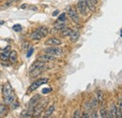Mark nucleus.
I'll return each instance as SVG.
<instances>
[{
    "label": "nucleus",
    "instance_id": "nucleus-5",
    "mask_svg": "<svg viewBox=\"0 0 122 118\" xmlns=\"http://www.w3.org/2000/svg\"><path fill=\"white\" fill-rule=\"evenodd\" d=\"M68 14H69L70 18L71 19L72 22H74L77 25L80 24V17H79V15H78V13L76 12V10H75L73 8H70V9L68 10Z\"/></svg>",
    "mask_w": 122,
    "mask_h": 118
},
{
    "label": "nucleus",
    "instance_id": "nucleus-19",
    "mask_svg": "<svg viewBox=\"0 0 122 118\" xmlns=\"http://www.w3.org/2000/svg\"><path fill=\"white\" fill-rule=\"evenodd\" d=\"M8 113V109L5 105H0V117L6 116Z\"/></svg>",
    "mask_w": 122,
    "mask_h": 118
},
{
    "label": "nucleus",
    "instance_id": "nucleus-30",
    "mask_svg": "<svg viewBox=\"0 0 122 118\" xmlns=\"http://www.w3.org/2000/svg\"><path fill=\"white\" fill-rule=\"evenodd\" d=\"M73 117L74 118H80L81 117V111H80V110L75 111V113H74V114H73Z\"/></svg>",
    "mask_w": 122,
    "mask_h": 118
},
{
    "label": "nucleus",
    "instance_id": "nucleus-13",
    "mask_svg": "<svg viewBox=\"0 0 122 118\" xmlns=\"http://www.w3.org/2000/svg\"><path fill=\"white\" fill-rule=\"evenodd\" d=\"M86 3L87 5V8L90 10H95V7L97 5V0H86Z\"/></svg>",
    "mask_w": 122,
    "mask_h": 118
},
{
    "label": "nucleus",
    "instance_id": "nucleus-28",
    "mask_svg": "<svg viewBox=\"0 0 122 118\" xmlns=\"http://www.w3.org/2000/svg\"><path fill=\"white\" fill-rule=\"evenodd\" d=\"M12 29L16 31V32H20V30L22 29V26H21V25H14L13 26H12Z\"/></svg>",
    "mask_w": 122,
    "mask_h": 118
},
{
    "label": "nucleus",
    "instance_id": "nucleus-12",
    "mask_svg": "<svg viewBox=\"0 0 122 118\" xmlns=\"http://www.w3.org/2000/svg\"><path fill=\"white\" fill-rule=\"evenodd\" d=\"M15 95L12 93L11 95H10V96H8V97H5L4 98V102L6 104H8V105H10V104L12 103V102H14L15 101Z\"/></svg>",
    "mask_w": 122,
    "mask_h": 118
},
{
    "label": "nucleus",
    "instance_id": "nucleus-11",
    "mask_svg": "<svg viewBox=\"0 0 122 118\" xmlns=\"http://www.w3.org/2000/svg\"><path fill=\"white\" fill-rule=\"evenodd\" d=\"M107 116L111 118L117 117V105L116 104H112L109 110V113H107Z\"/></svg>",
    "mask_w": 122,
    "mask_h": 118
},
{
    "label": "nucleus",
    "instance_id": "nucleus-36",
    "mask_svg": "<svg viewBox=\"0 0 122 118\" xmlns=\"http://www.w3.org/2000/svg\"><path fill=\"white\" fill-rule=\"evenodd\" d=\"M26 46H29V43H28V42H25V43H24V44H23V47H24V49H28Z\"/></svg>",
    "mask_w": 122,
    "mask_h": 118
},
{
    "label": "nucleus",
    "instance_id": "nucleus-14",
    "mask_svg": "<svg viewBox=\"0 0 122 118\" xmlns=\"http://www.w3.org/2000/svg\"><path fill=\"white\" fill-rule=\"evenodd\" d=\"M37 31L41 35L42 38L46 37V36L48 35V33H49V30H48V28L45 27V26H41V27H39V28L37 29Z\"/></svg>",
    "mask_w": 122,
    "mask_h": 118
},
{
    "label": "nucleus",
    "instance_id": "nucleus-17",
    "mask_svg": "<svg viewBox=\"0 0 122 118\" xmlns=\"http://www.w3.org/2000/svg\"><path fill=\"white\" fill-rule=\"evenodd\" d=\"M9 58L10 60V62L11 63H15L16 61H17V58H18V55H17V52L16 51H11L10 53V56H9Z\"/></svg>",
    "mask_w": 122,
    "mask_h": 118
},
{
    "label": "nucleus",
    "instance_id": "nucleus-23",
    "mask_svg": "<svg viewBox=\"0 0 122 118\" xmlns=\"http://www.w3.org/2000/svg\"><path fill=\"white\" fill-rule=\"evenodd\" d=\"M97 99H98L99 103H102V101H103V94L100 90L97 92Z\"/></svg>",
    "mask_w": 122,
    "mask_h": 118
},
{
    "label": "nucleus",
    "instance_id": "nucleus-9",
    "mask_svg": "<svg viewBox=\"0 0 122 118\" xmlns=\"http://www.w3.org/2000/svg\"><path fill=\"white\" fill-rule=\"evenodd\" d=\"M61 44V40L56 39V38H50L45 41V45H49V46H57V45Z\"/></svg>",
    "mask_w": 122,
    "mask_h": 118
},
{
    "label": "nucleus",
    "instance_id": "nucleus-6",
    "mask_svg": "<svg viewBox=\"0 0 122 118\" xmlns=\"http://www.w3.org/2000/svg\"><path fill=\"white\" fill-rule=\"evenodd\" d=\"M77 8L82 15L87 14V5L86 3V0H79L77 3Z\"/></svg>",
    "mask_w": 122,
    "mask_h": 118
},
{
    "label": "nucleus",
    "instance_id": "nucleus-20",
    "mask_svg": "<svg viewBox=\"0 0 122 118\" xmlns=\"http://www.w3.org/2000/svg\"><path fill=\"white\" fill-rule=\"evenodd\" d=\"M71 31L72 30L71 29V28H69V27H65V28H63V29L61 30V35L63 36V37H68V36H70V34L71 33Z\"/></svg>",
    "mask_w": 122,
    "mask_h": 118
},
{
    "label": "nucleus",
    "instance_id": "nucleus-8",
    "mask_svg": "<svg viewBox=\"0 0 122 118\" xmlns=\"http://www.w3.org/2000/svg\"><path fill=\"white\" fill-rule=\"evenodd\" d=\"M12 93H13V91H12L11 85H10L9 83L5 84L4 86H3V96H4V98H5V97H8V96H10V95H11Z\"/></svg>",
    "mask_w": 122,
    "mask_h": 118
},
{
    "label": "nucleus",
    "instance_id": "nucleus-1",
    "mask_svg": "<svg viewBox=\"0 0 122 118\" xmlns=\"http://www.w3.org/2000/svg\"><path fill=\"white\" fill-rule=\"evenodd\" d=\"M48 98H41L40 101L36 104V106L33 108V111H32V115L35 116V117H38L40 116V114L45 110L46 106L48 105Z\"/></svg>",
    "mask_w": 122,
    "mask_h": 118
},
{
    "label": "nucleus",
    "instance_id": "nucleus-21",
    "mask_svg": "<svg viewBox=\"0 0 122 118\" xmlns=\"http://www.w3.org/2000/svg\"><path fill=\"white\" fill-rule=\"evenodd\" d=\"M9 56H10V53L8 51H5V52L0 54V59L2 61H7L9 59Z\"/></svg>",
    "mask_w": 122,
    "mask_h": 118
},
{
    "label": "nucleus",
    "instance_id": "nucleus-7",
    "mask_svg": "<svg viewBox=\"0 0 122 118\" xmlns=\"http://www.w3.org/2000/svg\"><path fill=\"white\" fill-rule=\"evenodd\" d=\"M40 99H41V95H39V94H37V95H35L34 97L31 98V99L29 100V102H28L29 111H31V112L33 111V108L36 106V104L40 101Z\"/></svg>",
    "mask_w": 122,
    "mask_h": 118
},
{
    "label": "nucleus",
    "instance_id": "nucleus-38",
    "mask_svg": "<svg viewBox=\"0 0 122 118\" xmlns=\"http://www.w3.org/2000/svg\"><path fill=\"white\" fill-rule=\"evenodd\" d=\"M4 24V21H0V25H2Z\"/></svg>",
    "mask_w": 122,
    "mask_h": 118
},
{
    "label": "nucleus",
    "instance_id": "nucleus-27",
    "mask_svg": "<svg viewBox=\"0 0 122 118\" xmlns=\"http://www.w3.org/2000/svg\"><path fill=\"white\" fill-rule=\"evenodd\" d=\"M84 108L85 110H90L91 109V104H90V101H86L85 104H84Z\"/></svg>",
    "mask_w": 122,
    "mask_h": 118
},
{
    "label": "nucleus",
    "instance_id": "nucleus-18",
    "mask_svg": "<svg viewBox=\"0 0 122 118\" xmlns=\"http://www.w3.org/2000/svg\"><path fill=\"white\" fill-rule=\"evenodd\" d=\"M31 39H34V40H40V39H42V37H41V35L37 30H35V31L32 32V34H31Z\"/></svg>",
    "mask_w": 122,
    "mask_h": 118
},
{
    "label": "nucleus",
    "instance_id": "nucleus-3",
    "mask_svg": "<svg viewBox=\"0 0 122 118\" xmlns=\"http://www.w3.org/2000/svg\"><path fill=\"white\" fill-rule=\"evenodd\" d=\"M47 82H48V79H47V78H41V79L36 80V81L31 84L30 86H29V88H28V92H33V91L37 90V89L39 88L41 85H42V84H46Z\"/></svg>",
    "mask_w": 122,
    "mask_h": 118
},
{
    "label": "nucleus",
    "instance_id": "nucleus-2",
    "mask_svg": "<svg viewBox=\"0 0 122 118\" xmlns=\"http://www.w3.org/2000/svg\"><path fill=\"white\" fill-rule=\"evenodd\" d=\"M43 67H44V62H42V61L38 60L37 62L33 63V64L31 65L30 69H29L30 75L31 76H37V75L41 74V71H42Z\"/></svg>",
    "mask_w": 122,
    "mask_h": 118
},
{
    "label": "nucleus",
    "instance_id": "nucleus-31",
    "mask_svg": "<svg viewBox=\"0 0 122 118\" xmlns=\"http://www.w3.org/2000/svg\"><path fill=\"white\" fill-rule=\"evenodd\" d=\"M58 21L65 22V21H66V14H65V13H62V14H60V16L58 17Z\"/></svg>",
    "mask_w": 122,
    "mask_h": 118
},
{
    "label": "nucleus",
    "instance_id": "nucleus-4",
    "mask_svg": "<svg viewBox=\"0 0 122 118\" xmlns=\"http://www.w3.org/2000/svg\"><path fill=\"white\" fill-rule=\"evenodd\" d=\"M44 52H45L47 54H50V55H53V56H60L61 54H63L62 50L60 48H57V47H49L47 49H44Z\"/></svg>",
    "mask_w": 122,
    "mask_h": 118
},
{
    "label": "nucleus",
    "instance_id": "nucleus-25",
    "mask_svg": "<svg viewBox=\"0 0 122 118\" xmlns=\"http://www.w3.org/2000/svg\"><path fill=\"white\" fill-rule=\"evenodd\" d=\"M100 113H101V117L102 118H105L107 117V112H106V109L105 107H101V110H100Z\"/></svg>",
    "mask_w": 122,
    "mask_h": 118
},
{
    "label": "nucleus",
    "instance_id": "nucleus-35",
    "mask_svg": "<svg viewBox=\"0 0 122 118\" xmlns=\"http://www.w3.org/2000/svg\"><path fill=\"white\" fill-rule=\"evenodd\" d=\"M81 117H83V118H88V117H90V115H89L88 113H84V115H81Z\"/></svg>",
    "mask_w": 122,
    "mask_h": 118
},
{
    "label": "nucleus",
    "instance_id": "nucleus-37",
    "mask_svg": "<svg viewBox=\"0 0 122 118\" xmlns=\"http://www.w3.org/2000/svg\"><path fill=\"white\" fill-rule=\"evenodd\" d=\"M26 7H27V5H23L21 8H22V9H25V8H26Z\"/></svg>",
    "mask_w": 122,
    "mask_h": 118
},
{
    "label": "nucleus",
    "instance_id": "nucleus-26",
    "mask_svg": "<svg viewBox=\"0 0 122 118\" xmlns=\"http://www.w3.org/2000/svg\"><path fill=\"white\" fill-rule=\"evenodd\" d=\"M90 104H91V108H96L97 105H98V99L97 98H93L90 101Z\"/></svg>",
    "mask_w": 122,
    "mask_h": 118
},
{
    "label": "nucleus",
    "instance_id": "nucleus-15",
    "mask_svg": "<svg viewBox=\"0 0 122 118\" xmlns=\"http://www.w3.org/2000/svg\"><path fill=\"white\" fill-rule=\"evenodd\" d=\"M79 32L78 31H71V33L70 34V40L71 41V42H75L77 39H78V38H79Z\"/></svg>",
    "mask_w": 122,
    "mask_h": 118
},
{
    "label": "nucleus",
    "instance_id": "nucleus-22",
    "mask_svg": "<svg viewBox=\"0 0 122 118\" xmlns=\"http://www.w3.org/2000/svg\"><path fill=\"white\" fill-rule=\"evenodd\" d=\"M54 110H55V105L50 106V107L47 109V111L45 112V113H44V117H49V116H50V115L53 113Z\"/></svg>",
    "mask_w": 122,
    "mask_h": 118
},
{
    "label": "nucleus",
    "instance_id": "nucleus-34",
    "mask_svg": "<svg viewBox=\"0 0 122 118\" xmlns=\"http://www.w3.org/2000/svg\"><path fill=\"white\" fill-rule=\"evenodd\" d=\"M59 14V10H55L54 12H53V16H56V15Z\"/></svg>",
    "mask_w": 122,
    "mask_h": 118
},
{
    "label": "nucleus",
    "instance_id": "nucleus-10",
    "mask_svg": "<svg viewBox=\"0 0 122 118\" xmlns=\"http://www.w3.org/2000/svg\"><path fill=\"white\" fill-rule=\"evenodd\" d=\"M56 59L55 56H53V55H50V54H42V55H40L39 57H38V60H40V61H42V62H51V61H54Z\"/></svg>",
    "mask_w": 122,
    "mask_h": 118
},
{
    "label": "nucleus",
    "instance_id": "nucleus-16",
    "mask_svg": "<svg viewBox=\"0 0 122 118\" xmlns=\"http://www.w3.org/2000/svg\"><path fill=\"white\" fill-rule=\"evenodd\" d=\"M65 27H66V25H65L64 23L56 25L54 26V28L52 29V32H51V33H56V31H61V30L63 29V28H65Z\"/></svg>",
    "mask_w": 122,
    "mask_h": 118
},
{
    "label": "nucleus",
    "instance_id": "nucleus-29",
    "mask_svg": "<svg viewBox=\"0 0 122 118\" xmlns=\"http://www.w3.org/2000/svg\"><path fill=\"white\" fill-rule=\"evenodd\" d=\"M51 91H52V88L45 87V88H42V90H41V93H42V94H44V95H46V94H49Z\"/></svg>",
    "mask_w": 122,
    "mask_h": 118
},
{
    "label": "nucleus",
    "instance_id": "nucleus-24",
    "mask_svg": "<svg viewBox=\"0 0 122 118\" xmlns=\"http://www.w3.org/2000/svg\"><path fill=\"white\" fill-rule=\"evenodd\" d=\"M20 116H21V117H31V116H33V115H32V112H31V111H24V112L21 113Z\"/></svg>",
    "mask_w": 122,
    "mask_h": 118
},
{
    "label": "nucleus",
    "instance_id": "nucleus-32",
    "mask_svg": "<svg viewBox=\"0 0 122 118\" xmlns=\"http://www.w3.org/2000/svg\"><path fill=\"white\" fill-rule=\"evenodd\" d=\"M33 52H34V48H32V47H31L30 49L28 50V52H27L26 56H27V57H30L31 55H32V54H33Z\"/></svg>",
    "mask_w": 122,
    "mask_h": 118
},
{
    "label": "nucleus",
    "instance_id": "nucleus-33",
    "mask_svg": "<svg viewBox=\"0 0 122 118\" xmlns=\"http://www.w3.org/2000/svg\"><path fill=\"white\" fill-rule=\"evenodd\" d=\"M10 105H11V108H12V109H17V108L19 107V103H18V102H15V101L12 102Z\"/></svg>",
    "mask_w": 122,
    "mask_h": 118
}]
</instances>
